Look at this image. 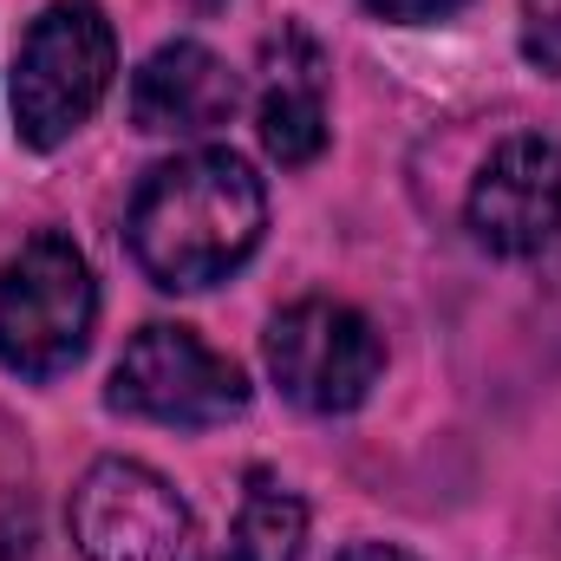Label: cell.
<instances>
[{"instance_id":"6da1fadb","label":"cell","mask_w":561,"mask_h":561,"mask_svg":"<svg viewBox=\"0 0 561 561\" xmlns=\"http://www.w3.org/2000/svg\"><path fill=\"white\" fill-rule=\"evenodd\" d=\"M262 229H268L262 176L222 144L157 163L138 183L131 216H125L138 268L170 294H196V287L229 280L255 255Z\"/></svg>"},{"instance_id":"7a4b0ae2","label":"cell","mask_w":561,"mask_h":561,"mask_svg":"<svg viewBox=\"0 0 561 561\" xmlns=\"http://www.w3.org/2000/svg\"><path fill=\"white\" fill-rule=\"evenodd\" d=\"M118 72V33L105 20L99 0H53L26 39H20V66H13V131L33 150L66 144L112 92Z\"/></svg>"},{"instance_id":"3957f363","label":"cell","mask_w":561,"mask_h":561,"mask_svg":"<svg viewBox=\"0 0 561 561\" xmlns=\"http://www.w3.org/2000/svg\"><path fill=\"white\" fill-rule=\"evenodd\" d=\"M92 320L99 287L72 236L39 229L33 242H20V255L0 268V366L53 379L79 366V353L92 346Z\"/></svg>"},{"instance_id":"277c9868","label":"cell","mask_w":561,"mask_h":561,"mask_svg":"<svg viewBox=\"0 0 561 561\" xmlns=\"http://www.w3.org/2000/svg\"><path fill=\"white\" fill-rule=\"evenodd\" d=\"M379 366H386V346L373 320L346 300H320V294L294 300L268 327V379L287 405L313 419H340L366 405V392L379 386Z\"/></svg>"},{"instance_id":"5b68a950","label":"cell","mask_w":561,"mask_h":561,"mask_svg":"<svg viewBox=\"0 0 561 561\" xmlns=\"http://www.w3.org/2000/svg\"><path fill=\"white\" fill-rule=\"evenodd\" d=\"M112 412L150 424H176V431H203V424H229L249 412V379L236 359H222L216 346H203L190 327H144L125 346L118 373H112Z\"/></svg>"},{"instance_id":"8992f818","label":"cell","mask_w":561,"mask_h":561,"mask_svg":"<svg viewBox=\"0 0 561 561\" xmlns=\"http://www.w3.org/2000/svg\"><path fill=\"white\" fill-rule=\"evenodd\" d=\"M72 542L85 561H190V503L131 457H99L66 503Z\"/></svg>"},{"instance_id":"52a82bcc","label":"cell","mask_w":561,"mask_h":561,"mask_svg":"<svg viewBox=\"0 0 561 561\" xmlns=\"http://www.w3.org/2000/svg\"><path fill=\"white\" fill-rule=\"evenodd\" d=\"M470 236L490 255H542L561 242V144L503 138L470 183Z\"/></svg>"},{"instance_id":"ba28073f","label":"cell","mask_w":561,"mask_h":561,"mask_svg":"<svg viewBox=\"0 0 561 561\" xmlns=\"http://www.w3.org/2000/svg\"><path fill=\"white\" fill-rule=\"evenodd\" d=\"M242 85L236 72L203 46V39H170L157 46L131 79V125L150 138H190V131H216L229 125Z\"/></svg>"},{"instance_id":"9c48e42d","label":"cell","mask_w":561,"mask_h":561,"mask_svg":"<svg viewBox=\"0 0 561 561\" xmlns=\"http://www.w3.org/2000/svg\"><path fill=\"white\" fill-rule=\"evenodd\" d=\"M262 150L300 170L327 150V53L300 26H280L262 46Z\"/></svg>"},{"instance_id":"30bf717a","label":"cell","mask_w":561,"mask_h":561,"mask_svg":"<svg viewBox=\"0 0 561 561\" xmlns=\"http://www.w3.org/2000/svg\"><path fill=\"white\" fill-rule=\"evenodd\" d=\"M300 549H307V503L280 490L268 470H255L229 523V561H300Z\"/></svg>"},{"instance_id":"8fae6325","label":"cell","mask_w":561,"mask_h":561,"mask_svg":"<svg viewBox=\"0 0 561 561\" xmlns=\"http://www.w3.org/2000/svg\"><path fill=\"white\" fill-rule=\"evenodd\" d=\"M523 59L561 79V0L523 7Z\"/></svg>"},{"instance_id":"7c38bea8","label":"cell","mask_w":561,"mask_h":561,"mask_svg":"<svg viewBox=\"0 0 561 561\" xmlns=\"http://www.w3.org/2000/svg\"><path fill=\"white\" fill-rule=\"evenodd\" d=\"M379 20H444V13H457L463 0H366Z\"/></svg>"},{"instance_id":"4fadbf2b","label":"cell","mask_w":561,"mask_h":561,"mask_svg":"<svg viewBox=\"0 0 561 561\" xmlns=\"http://www.w3.org/2000/svg\"><path fill=\"white\" fill-rule=\"evenodd\" d=\"M340 561H412V556H405V549H392V542H353Z\"/></svg>"},{"instance_id":"5bb4252c","label":"cell","mask_w":561,"mask_h":561,"mask_svg":"<svg viewBox=\"0 0 561 561\" xmlns=\"http://www.w3.org/2000/svg\"><path fill=\"white\" fill-rule=\"evenodd\" d=\"M196 7H222V0H196Z\"/></svg>"}]
</instances>
